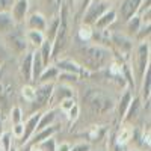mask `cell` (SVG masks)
<instances>
[{"mask_svg": "<svg viewBox=\"0 0 151 151\" xmlns=\"http://www.w3.org/2000/svg\"><path fill=\"white\" fill-rule=\"evenodd\" d=\"M85 71H100L107 68L113 60L112 50L98 44H85L77 50V59Z\"/></svg>", "mask_w": 151, "mask_h": 151, "instance_id": "obj_1", "label": "cell"}, {"mask_svg": "<svg viewBox=\"0 0 151 151\" xmlns=\"http://www.w3.org/2000/svg\"><path fill=\"white\" fill-rule=\"evenodd\" d=\"M70 40V11L65 3H62L60 11H59V26L56 36L52 42V59L56 60L59 55L64 53L65 47L68 45Z\"/></svg>", "mask_w": 151, "mask_h": 151, "instance_id": "obj_2", "label": "cell"}, {"mask_svg": "<svg viewBox=\"0 0 151 151\" xmlns=\"http://www.w3.org/2000/svg\"><path fill=\"white\" fill-rule=\"evenodd\" d=\"M133 58H132V73L134 77V83L139 85L144 74L150 70V55H151V45L150 41H144L139 42L137 45L133 47L132 52Z\"/></svg>", "mask_w": 151, "mask_h": 151, "instance_id": "obj_3", "label": "cell"}, {"mask_svg": "<svg viewBox=\"0 0 151 151\" xmlns=\"http://www.w3.org/2000/svg\"><path fill=\"white\" fill-rule=\"evenodd\" d=\"M86 107L89 109L94 115H104V113L110 112L115 106L113 100L109 94L103 92L101 89H91L88 91L86 95L83 97Z\"/></svg>", "mask_w": 151, "mask_h": 151, "instance_id": "obj_4", "label": "cell"}, {"mask_svg": "<svg viewBox=\"0 0 151 151\" xmlns=\"http://www.w3.org/2000/svg\"><path fill=\"white\" fill-rule=\"evenodd\" d=\"M112 8L110 2H97V0H91L89 5L82 14V24H88V26H94L95 21L101 17L106 11Z\"/></svg>", "mask_w": 151, "mask_h": 151, "instance_id": "obj_5", "label": "cell"}, {"mask_svg": "<svg viewBox=\"0 0 151 151\" xmlns=\"http://www.w3.org/2000/svg\"><path fill=\"white\" fill-rule=\"evenodd\" d=\"M3 40H5V47H6V50H9L11 53H15V55H24L27 52V48H29V45H27V42H26V38H24V33L23 32H20L17 27L12 30L11 33H8V35H5L3 36Z\"/></svg>", "mask_w": 151, "mask_h": 151, "instance_id": "obj_6", "label": "cell"}, {"mask_svg": "<svg viewBox=\"0 0 151 151\" xmlns=\"http://www.w3.org/2000/svg\"><path fill=\"white\" fill-rule=\"evenodd\" d=\"M53 88H55V83H40L35 88V98L30 104L33 106V109L36 112H41V109L50 103Z\"/></svg>", "mask_w": 151, "mask_h": 151, "instance_id": "obj_7", "label": "cell"}, {"mask_svg": "<svg viewBox=\"0 0 151 151\" xmlns=\"http://www.w3.org/2000/svg\"><path fill=\"white\" fill-rule=\"evenodd\" d=\"M142 0H119V5L115 9L116 11V21L125 23L137 14L141 8Z\"/></svg>", "mask_w": 151, "mask_h": 151, "instance_id": "obj_8", "label": "cell"}, {"mask_svg": "<svg viewBox=\"0 0 151 151\" xmlns=\"http://www.w3.org/2000/svg\"><path fill=\"white\" fill-rule=\"evenodd\" d=\"M110 47L116 48L118 53H121L122 56L127 58L129 55H132L133 52V40L130 36H127L125 33H119V32H112V38H110Z\"/></svg>", "mask_w": 151, "mask_h": 151, "instance_id": "obj_9", "label": "cell"}, {"mask_svg": "<svg viewBox=\"0 0 151 151\" xmlns=\"http://www.w3.org/2000/svg\"><path fill=\"white\" fill-rule=\"evenodd\" d=\"M29 0H14V3H12V8L9 11V14L12 17V20L15 21V24H23L26 17L29 15Z\"/></svg>", "mask_w": 151, "mask_h": 151, "instance_id": "obj_10", "label": "cell"}, {"mask_svg": "<svg viewBox=\"0 0 151 151\" xmlns=\"http://www.w3.org/2000/svg\"><path fill=\"white\" fill-rule=\"evenodd\" d=\"M32 59H33V50H27L24 55H21L20 58V64H18V71L21 79L30 83L32 82Z\"/></svg>", "mask_w": 151, "mask_h": 151, "instance_id": "obj_11", "label": "cell"}, {"mask_svg": "<svg viewBox=\"0 0 151 151\" xmlns=\"http://www.w3.org/2000/svg\"><path fill=\"white\" fill-rule=\"evenodd\" d=\"M59 73H68V74H76V76H82L85 70L80 67V64L76 59H56L53 64Z\"/></svg>", "mask_w": 151, "mask_h": 151, "instance_id": "obj_12", "label": "cell"}, {"mask_svg": "<svg viewBox=\"0 0 151 151\" xmlns=\"http://www.w3.org/2000/svg\"><path fill=\"white\" fill-rule=\"evenodd\" d=\"M40 116H41V112H33L27 118V121L24 122V133L20 139L21 145H27V142L32 139V136L36 132V125H38V121H40Z\"/></svg>", "mask_w": 151, "mask_h": 151, "instance_id": "obj_13", "label": "cell"}, {"mask_svg": "<svg viewBox=\"0 0 151 151\" xmlns=\"http://www.w3.org/2000/svg\"><path fill=\"white\" fill-rule=\"evenodd\" d=\"M26 29L27 30H40L44 32L47 27V18L41 12H32L26 17Z\"/></svg>", "mask_w": 151, "mask_h": 151, "instance_id": "obj_14", "label": "cell"}, {"mask_svg": "<svg viewBox=\"0 0 151 151\" xmlns=\"http://www.w3.org/2000/svg\"><path fill=\"white\" fill-rule=\"evenodd\" d=\"M74 97V89L71 85H65V83H60L58 86L53 88V94H52V100L50 101L59 104L60 101H64L67 98H73Z\"/></svg>", "mask_w": 151, "mask_h": 151, "instance_id": "obj_15", "label": "cell"}, {"mask_svg": "<svg viewBox=\"0 0 151 151\" xmlns=\"http://www.w3.org/2000/svg\"><path fill=\"white\" fill-rule=\"evenodd\" d=\"M141 110H142V101H141V98L133 95L132 101L129 104V109L125 110V115H124V118H122L121 122H125V124L133 122L137 116L141 115Z\"/></svg>", "mask_w": 151, "mask_h": 151, "instance_id": "obj_16", "label": "cell"}, {"mask_svg": "<svg viewBox=\"0 0 151 151\" xmlns=\"http://www.w3.org/2000/svg\"><path fill=\"white\" fill-rule=\"evenodd\" d=\"M115 23H116V11H115V8H110L109 11H106L104 14L95 21V24L92 27L94 29H100V30L110 29L112 24H115Z\"/></svg>", "mask_w": 151, "mask_h": 151, "instance_id": "obj_17", "label": "cell"}, {"mask_svg": "<svg viewBox=\"0 0 151 151\" xmlns=\"http://www.w3.org/2000/svg\"><path fill=\"white\" fill-rule=\"evenodd\" d=\"M56 132H58V127H56L55 124H53V125H48V127H45V129H42V130H40V132H36V133L32 136V139L27 142V145L35 147L36 144H40V142L48 139V137H53V136L56 134Z\"/></svg>", "mask_w": 151, "mask_h": 151, "instance_id": "obj_18", "label": "cell"}, {"mask_svg": "<svg viewBox=\"0 0 151 151\" xmlns=\"http://www.w3.org/2000/svg\"><path fill=\"white\" fill-rule=\"evenodd\" d=\"M133 132H134L133 125L122 122L121 129H119L118 132H113V133H115V139L118 141V144H121L122 147H125L129 142H132V139H133Z\"/></svg>", "mask_w": 151, "mask_h": 151, "instance_id": "obj_19", "label": "cell"}, {"mask_svg": "<svg viewBox=\"0 0 151 151\" xmlns=\"http://www.w3.org/2000/svg\"><path fill=\"white\" fill-rule=\"evenodd\" d=\"M24 38H26L27 45L32 47V50H35V48L38 50L45 41L44 32H40V30H26L24 32Z\"/></svg>", "mask_w": 151, "mask_h": 151, "instance_id": "obj_20", "label": "cell"}, {"mask_svg": "<svg viewBox=\"0 0 151 151\" xmlns=\"http://www.w3.org/2000/svg\"><path fill=\"white\" fill-rule=\"evenodd\" d=\"M15 27H17V24L12 20L9 12H0V36L11 33Z\"/></svg>", "mask_w": 151, "mask_h": 151, "instance_id": "obj_21", "label": "cell"}, {"mask_svg": "<svg viewBox=\"0 0 151 151\" xmlns=\"http://www.w3.org/2000/svg\"><path fill=\"white\" fill-rule=\"evenodd\" d=\"M58 76H59V70L50 64L42 70L40 79H38V83H55L58 80Z\"/></svg>", "mask_w": 151, "mask_h": 151, "instance_id": "obj_22", "label": "cell"}, {"mask_svg": "<svg viewBox=\"0 0 151 151\" xmlns=\"http://www.w3.org/2000/svg\"><path fill=\"white\" fill-rule=\"evenodd\" d=\"M56 121V110L50 109V110H45V112H41V116H40V121H38V125H36V132H40L48 125H53ZM35 132V133H36Z\"/></svg>", "mask_w": 151, "mask_h": 151, "instance_id": "obj_23", "label": "cell"}, {"mask_svg": "<svg viewBox=\"0 0 151 151\" xmlns=\"http://www.w3.org/2000/svg\"><path fill=\"white\" fill-rule=\"evenodd\" d=\"M15 92H14V85L6 82V80H2L0 82V101L2 103H11L12 98H14Z\"/></svg>", "mask_w": 151, "mask_h": 151, "instance_id": "obj_24", "label": "cell"}, {"mask_svg": "<svg viewBox=\"0 0 151 151\" xmlns=\"http://www.w3.org/2000/svg\"><path fill=\"white\" fill-rule=\"evenodd\" d=\"M132 98H133V92L130 89H125L124 94L119 98V101H118V119L119 121H122V118L125 115V110L129 109V104L132 101Z\"/></svg>", "mask_w": 151, "mask_h": 151, "instance_id": "obj_25", "label": "cell"}, {"mask_svg": "<svg viewBox=\"0 0 151 151\" xmlns=\"http://www.w3.org/2000/svg\"><path fill=\"white\" fill-rule=\"evenodd\" d=\"M44 64H42V59L38 53V50H33V59H32V82H38L40 76L44 70Z\"/></svg>", "mask_w": 151, "mask_h": 151, "instance_id": "obj_26", "label": "cell"}, {"mask_svg": "<svg viewBox=\"0 0 151 151\" xmlns=\"http://www.w3.org/2000/svg\"><path fill=\"white\" fill-rule=\"evenodd\" d=\"M141 101L150 103V95H151V79H150V70L144 74L141 80Z\"/></svg>", "mask_w": 151, "mask_h": 151, "instance_id": "obj_27", "label": "cell"}, {"mask_svg": "<svg viewBox=\"0 0 151 151\" xmlns=\"http://www.w3.org/2000/svg\"><path fill=\"white\" fill-rule=\"evenodd\" d=\"M58 26H59V15H55L50 21H47V27L44 30V36H45V41L53 42L56 32H58Z\"/></svg>", "mask_w": 151, "mask_h": 151, "instance_id": "obj_28", "label": "cell"}, {"mask_svg": "<svg viewBox=\"0 0 151 151\" xmlns=\"http://www.w3.org/2000/svg\"><path fill=\"white\" fill-rule=\"evenodd\" d=\"M125 24V30H127V36H134L137 32H139V29L142 27V21H141V18L137 17V15H134V17H132L130 20H127L124 23Z\"/></svg>", "mask_w": 151, "mask_h": 151, "instance_id": "obj_29", "label": "cell"}, {"mask_svg": "<svg viewBox=\"0 0 151 151\" xmlns=\"http://www.w3.org/2000/svg\"><path fill=\"white\" fill-rule=\"evenodd\" d=\"M38 53H40V56H41V59H42L44 67L50 65V62L53 60V59H52V42H50V41H44L42 45L38 48Z\"/></svg>", "mask_w": 151, "mask_h": 151, "instance_id": "obj_30", "label": "cell"}, {"mask_svg": "<svg viewBox=\"0 0 151 151\" xmlns=\"http://www.w3.org/2000/svg\"><path fill=\"white\" fill-rule=\"evenodd\" d=\"M92 33H94V27H92V26H88V24H82V23H80L79 30H77V38H79L83 44L91 42Z\"/></svg>", "mask_w": 151, "mask_h": 151, "instance_id": "obj_31", "label": "cell"}, {"mask_svg": "<svg viewBox=\"0 0 151 151\" xmlns=\"http://www.w3.org/2000/svg\"><path fill=\"white\" fill-rule=\"evenodd\" d=\"M56 147H58V144H56L55 136L53 137H48V139H45V141H42V142L35 145V148L38 151H56Z\"/></svg>", "mask_w": 151, "mask_h": 151, "instance_id": "obj_32", "label": "cell"}, {"mask_svg": "<svg viewBox=\"0 0 151 151\" xmlns=\"http://www.w3.org/2000/svg\"><path fill=\"white\" fill-rule=\"evenodd\" d=\"M21 97L24 101H27L29 104L33 101V98H35V86H32L30 83H24V86L21 88Z\"/></svg>", "mask_w": 151, "mask_h": 151, "instance_id": "obj_33", "label": "cell"}, {"mask_svg": "<svg viewBox=\"0 0 151 151\" xmlns=\"http://www.w3.org/2000/svg\"><path fill=\"white\" fill-rule=\"evenodd\" d=\"M23 116L24 115H23V110H21L20 106H12L11 107V110H9V119H11L12 125L23 122Z\"/></svg>", "mask_w": 151, "mask_h": 151, "instance_id": "obj_34", "label": "cell"}, {"mask_svg": "<svg viewBox=\"0 0 151 151\" xmlns=\"http://www.w3.org/2000/svg\"><path fill=\"white\" fill-rule=\"evenodd\" d=\"M107 151H125V147H122L121 144H118V141L115 139V133L109 134L107 139Z\"/></svg>", "mask_w": 151, "mask_h": 151, "instance_id": "obj_35", "label": "cell"}, {"mask_svg": "<svg viewBox=\"0 0 151 151\" xmlns=\"http://www.w3.org/2000/svg\"><path fill=\"white\" fill-rule=\"evenodd\" d=\"M12 145H14V141H12V134L8 133V132H3V134L0 136V147L3 148V151H9Z\"/></svg>", "mask_w": 151, "mask_h": 151, "instance_id": "obj_36", "label": "cell"}, {"mask_svg": "<svg viewBox=\"0 0 151 151\" xmlns=\"http://www.w3.org/2000/svg\"><path fill=\"white\" fill-rule=\"evenodd\" d=\"M76 104H77V101H76V98L73 97V98H67V100H64V101H60L59 103V106H60V110L62 112H68L73 106H76Z\"/></svg>", "mask_w": 151, "mask_h": 151, "instance_id": "obj_37", "label": "cell"}, {"mask_svg": "<svg viewBox=\"0 0 151 151\" xmlns=\"http://www.w3.org/2000/svg\"><path fill=\"white\" fill-rule=\"evenodd\" d=\"M24 133V124L20 122V124H14L12 125V137H15V139H21V136Z\"/></svg>", "mask_w": 151, "mask_h": 151, "instance_id": "obj_38", "label": "cell"}, {"mask_svg": "<svg viewBox=\"0 0 151 151\" xmlns=\"http://www.w3.org/2000/svg\"><path fill=\"white\" fill-rule=\"evenodd\" d=\"M79 113H80V107H79V104H76V106H73L68 112H67V115H68V119L73 122V121H76L79 118Z\"/></svg>", "mask_w": 151, "mask_h": 151, "instance_id": "obj_39", "label": "cell"}, {"mask_svg": "<svg viewBox=\"0 0 151 151\" xmlns=\"http://www.w3.org/2000/svg\"><path fill=\"white\" fill-rule=\"evenodd\" d=\"M14 0H0V12H9Z\"/></svg>", "mask_w": 151, "mask_h": 151, "instance_id": "obj_40", "label": "cell"}, {"mask_svg": "<svg viewBox=\"0 0 151 151\" xmlns=\"http://www.w3.org/2000/svg\"><path fill=\"white\" fill-rule=\"evenodd\" d=\"M70 151H91V145L88 144V142H80V144H77V145L71 147Z\"/></svg>", "mask_w": 151, "mask_h": 151, "instance_id": "obj_41", "label": "cell"}, {"mask_svg": "<svg viewBox=\"0 0 151 151\" xmlns=\"http://www.w3.org/2000/svg\"><path fill=\"white\" fill-rule=\"evenodd\" d=\"M8 58V50H6V47H5V44L0 41V60H5Z\"/></svg>", "mask_w": 151, "mask_h": 151, "instance_id": "obj_42", "label": "cell"}, {"mask_svg": "<svg viewBox=\"0 0 151 151\" xmlns=\"http://www.w3.org/2000/svg\"><path fill=\"white\" fill-rule=\"evenodd\" d=\"M71 150V145L68 142H62L60 145L56 147V151H70Z\"/></svg>", "mask_w": 151, "mask_h": 151, "instance_id": "obj_43", "label": "cell"}, {"mask_svg": "<svg viewBox=\"0 0 151 151\" xmlns=\"http://www.w3.org/2000/svg\"><path fill=\"white\" fill-rule=\"evenodd\" d=\"M3 132H5V130H3V122H2V119H0V136L3 134Z\"/></svg>", "mask_w": 151, "mask_h": 151, "instance_id": "obj_44", "label": "cell"}, {"mask_svg": "<svg viewBox=\"0 0 151 151\" xmlns=\"http://www.w3.org/2000/svg\"><path fill=\"white\" fill-rule=\"evenodd\" d=\"M44 2H45V3L50 6V5H53V2H55V0H44Z\"/></svg>", "mask_w": 151, "mask_h": 151, "instance_id": "obj_45", "label": "cell"}, {"mask_svg": "<svg viewBox=\"0 0 151 151\" xmlns=\"http://www.w3.org/2000/svg\"><path fill=\"white\" fill-rule=\"evenodd\" d=\"M97 2H110V3H113L115 0H97Z\"/></svg>", "mask_w": 151, "mask_h": 151, "instance_id": "obj_46", "label": "cell"}, {"mask_svg": "<svg viewBox=\"0 0 151 151\" xmlns=\"http://www.w3.org/2000/svg\"><path fill=\"white\" fill-rule=\"evenodd\" d=\"M9 151H18V150H17V147H15V145H12V147H11V150H9Z\"/></svg>", "mask_w": 151, "mask_h": 151, "instance_id": "obj_47", "label": "cell"}, {"mask_svg": "<svg viewBox=\"0 0 151 151\" xmlns=\"http://www.w3.org/2000/svg\"><path fill=\"white\" fill-rule=\"evenodd\" d=\"M129 151H145V150H137V148H133V150H129Z\"/></svg>", "mask_w": 151, "mask_h": 151, "instance_id": "obj_48", "label": "cell"}, {"mask_svg": "<svg viewBox=\"0 0 151 151\" xmlns=\"http://www.w3.org/2000/svg\"><path fill=\"white\" fill-rule=\"evenodd\" d=\"M2 67H3V62L0 60V71H2Z\"/></svg>", "mask_w": 151, "mask_h": 151, "instance_id": "obj_49", "label": "cell"}, {"mask_svg": "<svg viewBox=\"0 0 151 151\" xmlns=\"http://www.w3.org/2000/svg\"><path fill=\"white\" fill-rule=\"evenodd\" d=\"M125 151H129V150H125Z\"/></svg>", "mask_w": 151, "mask_h": 151, "instance_id": "obj_50", "label": "cell"}]
</instances>
